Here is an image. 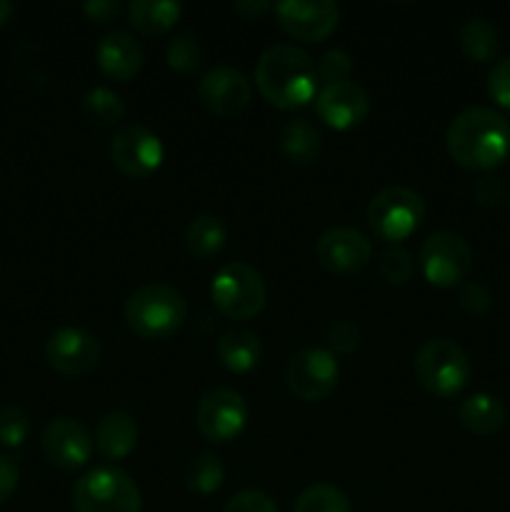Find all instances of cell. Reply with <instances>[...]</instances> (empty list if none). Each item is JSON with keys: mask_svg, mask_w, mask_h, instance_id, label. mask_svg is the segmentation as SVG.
Listing matches in <instances>:
<instances>
[{"mask_svg": "<svg viewBox=\"0 0 510 512\" xmlns=\"http://www.w3.org/2000/svg\"><path fill=\"white\" fill-rule=\"evenodd\" d=\"M458 303H460V308L465 310V313L483 315L485 310L490 308V303H493V295H490V290L485 288V285L465 283L463 288H460Z\"/></svg>", "mask_w": 510, "mask_h": 512, "instance_id": "d590c367", "label": "cell"}, {"mask_svg": "<svg viewBox=\"0 0 510 512\" xmlns=\"http://www.w3.org/2000/svg\"><path fill=\"white\" fill-rule=\"evenodd\" d=\"M140 438L138 423L130 413L125 410H113L105 415L95 428L93 445L105 460H125L135 450Z\"/></svg>", "mask_w": 510, "mask_h": 512, "instance_id": "d6986e66", "label": "cell"}, {"mask_svg": "<svg viewBox=\"0 0 510 512\" xmlns=\"http://www.w3.org/2000/svg\"><path fill=\"white\" fill-rule=\"evenodd\" d=\"M450 158L470 170H490L510 153V123L503 113L485 105L455 115L445 133Z\"/></svg>", "mask_w": 510, "mask_h": 512, "instance_id": "6da1fadb", "label": "cell"}, {"mask_svg": "<svg viewBox=\"0 0 510 512\" xmlns=\"http://www.w3.org/2000/svg\"><path fill=\"white\" fill-rule=\"evenodd\" d=\"M508 410L503 400L490 393H475L465 398L458 408V420L468 433L473 435H493L505 425Z\"/></svg>", "mask_w": 510, "mask_h": 512, "instance_id": "7402d4cb", "label": "cell"}, {"mask_svg": "<svg viewBox=\"0 0 510 512\" xmlns=\"http://www.w3.org/2000/svg\"><path fill=\"white\" fill-rule=\"evenodd\" d=\"M165 60L175 73H195L203 65V45L195 35L180 33L165 45Z\"/></svg>", "mask_w": 510, "mask_h": 512, "instance_id": "f1b7e54d", "label": "cell"}, {"mask_svg": "<svg viewBox=\"0 0 510 512\" xmlns=\"http://www.w3.org/2000/svg\"><path fill=\"white\" fill-rule=\"evenodd\" d=\"M75 512H143V495L125 470L93 468L73 485Z\"/></svg>", "mask_w": 510, "mask_h": 512, "instance_id": "5b68a950", "label": "cell"}, {"mask_svg": "<svg viewBox=\"0 0 510 512\" xmlns=\"http://www.w3.org/2000/svg\"><path fill=\"white\" fill-rule=\"evenodd\" d=\"M473 193L483 205H495L503 198V183H500V178H480Z\"/></svg>", "mask_w": 510, "mask_h": 512, "instance_id": "f35d334b", "label": "cell"}, {"mask_svg": "<svg viewBox=\"0 0 510 512\" xmlns=\"http://www.w3.org/2000/svg\"><path fill=\"white\" fill-rule=\"evenodd\" d=\"M250 408L240 393L230 388H215L203 395L195 410V425L208 443L228 445L245 430Z\"/></svg>", "mask_w": 510, "mask_h": 512, "instance_id": "30bf717a", "label": "cell"}, {"mask_svg": "<svg viewBox=\"0 0 510 512\" xmlns=\"http://www.w3.org/2000/svg\"><path fill=\"white\" fill-rule=\"evenodd\" d=\"M143 45L125 30H113L103 35L95 48V63L108 78L130 80L143 68Z\"/></svg>", "mask_w": 510, "mask_h": 512, "instance_id": "ac0fdd59", "label": "cell"}, {"mask_svg": "<svg viewBox=\"0 0 510 512\" xmlns=\"http://www.w3.org/2000/svg\"><path fill=\"white\" fill-rule=\"evenodd\" d=\"M255 85L275 108H300L318 95V65L298 45H270L255 65Z\"/></svg>", "mask_w": 510, "mask_h": 512, "instance_id": "7a4b0ae2", "label": "cell"}, {"mask_svg": "<svg viewBox=\"0 0 510 512\" xmlns=\"http://www.w3.org/2000/svg\"><path fill=\"white\" fill-rule=\"evenodd\" d=\"M13 3L10 0H0V25L8 23L10 18H13Z\"/></svg>", "mask_w": 510, "mask_h": 512, "instance_id": "60d3db41", "label": "cell"}, {"mask_svg": "<svg viewBox=\"0 0 510 512\" xmlns=\"http://www.w3.org/2000/svg\"><path fill=\"white\" fill-rule=\"evenodd\" d=\"M103 358L100 340L93 333L75 325H63L55 333H50L45 343V360L50 368L68 378H80V375L93 373Z\"/></svg>", "mask_w": 510, "mask_h": 512, "instance_id": "7c38bea8", "label": "cell"}, {"mask_svg": "<svg viewBox=\"0 0 510 512\" xmlns=\"http://www.w3.org/2000/svg\"><path fill=\"white\" fill-rule=\"evenodd\" d=\"M20 483V468L13 458L0 453V503L10 498L15 493Z\"/></svg>", "mask_w": 510, "mask_h": 512, "instance_id": "8d00e7d4", "label": "cell"}, {"mask_svg": "<svg viewBox=\"0 0 510 512\" xmlns=\"http://www.w3.org/2000/svg\"><path fill=\"white\" fill-rule=\"evenodd\" d=\"M315 113L328 128L350 130L368 118L370 95L355 80L323 85L315 95Z\"/></svg>", "mask_w": 510, "mask_h": 512, "instance_id": "e0dca14e", "label": "cell"}, {"mask_svg": "<svg viewBox=\"0 0 510 512\" xmlns=\"http://www.w3.org/2000/svg\"><path fill=\"white\" fill-rule=\"evenodd\" d=\"M340 383V365L325 348H305L290 358L285 385L303 403H323Z\"/></svg>", "mask_w": 510, "mask_h": 512, "instance_id": "9c48e42d", "label": "cell"}, {"mask_svg": "<svg viewBox=\"0 0 510 512\" xmlns=\"http://www.w3.org/2000/svg\"><path fill=\"white\" fill-rule=\"evenodd\" d=\"M83 113L100 128H113L125 120V103L115 90L100 85L83 95Z\"/></svg>", "mask_w": 510, "mask_h": 512, "instance_id": "484cf974", "label": "cell"}, {"mask_svg": "<svg viewBox=\"0 0 510 512\" xmlns=\"http://www.w3.org/2000/svg\"><path fill=\"white\" fill-rule=\"evenodd\" d=\"M110 160L123 175L148 178L165 160L163 140L140 123L123 125L110 140Z\"/></svg>", "mask_w": 510, "mask_h": 512, "instance_id": "8fae6325", "label": "cell"}, {"mask_svg": "<svg viewBox=\"0 0 510 512\" xmlns=\"http://www.w3.org/2000/svg\"><path fill=\"white\" fill-rule=\"evenodd\" d=\"M278 25L290 38L320 43L340 23V5L333 0H283L275 5Z\"/></svg>", "mask_w": 510, "mask_h": 512, "instance_id": "4fadbf2b", "label": "cell"}, {"mask_svg": "<svg viewBox=\"0 0 510 512\" xmlns=\"http://www.w3.org/2000/svg\"><path fill=\"white\" fill-rule=\"evenodd\" d=\"M40 445H43V455L48 458V463L60 470H78L88 465L95 448L93 435L75 418L50 420L40 435Z\"/></svg>", "mask_w": 510, "mask_h": 512, "instance_id": "2e32d148", "label": "cell"}, {"mask_svg": "<svg viewBox=\"0 0 510 512\" xmlns=\"http://www.w3.org/2000/svg\"><path fill=\"white\" fill-rule=\"evenodd\" d=\"M420 270L425 280L438 288H455L468 278L473 268V250L463 235L453 230H438L420 245Z\"/></svg>", "mask_w": 510, "mask_h": 512, "instance_id": "ba28073f", "label": "cell"}, {"mask_svg": "<svg viewBox=\"0 0 510 512\" xmlns=\"http://www.w3.org/2000/svg\"><path fill=\"white\" fill-rule=\"evenodd\" d=\"M325 340H328L330 353L350 355L360 348V328L350 320H335L325 333Z\"/></svg>", "mask_w": 510, "mask_h": 512, "instance_id": "d6a6232c", "label": "cell"}, {"mask_svg": "<svg viewBox=\"0 0 510 512\" xmlns=\"http://www.w3.org/2000/svg\"><path fill=\"white\" fill-rule=\"evenodd\" d=\"M215 353H218V360L223 363L225 370L245 375L260 365V360H263V345H260L258 335L250 333V330L228 328L218 338Z\"/></svg>", "mask_w": 510, "mask_h": 512, "instance_id": "ffe728a7", "label": "cell"}, {"mask_svg": "<svg viewBox=\"0 0 510 512\" xmlns=\"http://www.w3.org/2000/svg\"><path fill=\"white\" fill-rule=\"evenodd\" d=\"M315 258L330 273L353 275L368 268L373 260V245L360 230L340 225V228H330L328 233L320 235V240L315 243Z\"/></svg>", "mask_w": 510, "mask_h": 512, "instance_id": "9a60e30c", "label": "cell"}, {"mask_svg": "<svg viewBox=\"0 0 510 512\" xmlns=\"http://www.w3.org/2000/svg\"><path fill=\"white\" fill-rule=\"evenodd\" d=\"M350 73H353V58L350 53L340 48H330L320 55L318 60V78L320 83L335 85L350 80Z\"/></svg>", "mask_w": 510, "mask_h": 512, "instance_id": "1f68e13d", "label": "cell"}, {"mask_svg": "<svg viewBox=\"0 0 510 512\" xmlns=\"http://www.w3.org/2000/svg\"><path fill=\"white\" fill-rule=\"evenodd\" d=\"M458 43H460V50H463L470 60L485 63V60H493L495 55H498L500 35H498V28H495L490 20L470 18L460 25Z\"/></svg>", "mask_w": 510, "mask_h": 512, "instance_id": "d4e9b609", "label": "cell"}, {"mask_svg": "<svg viewBox=\"0 0 510 512\" xmlns=\"http://www.w3.org/2000/svg\"><path fill=\"white\" fill-rule=\"evenodd\" d=\"M415 378L435 398H455L470 383V358L455 340L433 338L415 353Z\"/></svg>", "mask_w": 510, "mask_h": 512, "instance_id": "277c9868", "label": "cell"}, {"mask_svg": "<svg viewBox=\"0 0 510 512\" xmlns=\"http://www.w3.org/2000/svg\"><path fill=\"white\" fill-rule=\"evenodd\" d=\"M488 93L495 103L510 110V55L508 58L498 60V63L490 68Z\"/></svg>", "mask_w": 510, "mask_h": 512, "instance_id": "e575fe53", "label": "cell"}, {"mask_svg": "<svg viewBox=\"0 0 510 512\" xmlns=\"http://www.w3.org/2000/svg\"><path fill=\"white\" fill-rule=\"evenodd\" d=\"M83 13L88 15L93 23H110L123 13V5L118 0H88L83 5Z\"/></svg>", "mask_w": 510, "mask_h": 512, "instance_id": "74e56055", "label": "cell"}, {"mask_svg": "<svg viewBox=\"0 0 510 512\" xmlns=\"http://www.w3.org/2000/svg\"><path fill=\"white\" fill-rule=\"evenodd\" d=\"M125 325L143 340H168L188 318V300L168 283H148L125 300Z\"/></svg>", "mask_w": 510, "mask_h": 512, "instance_id": "3957f363", "label": "cell"}, {"mask_svg": "<svg viewBox=\"0 0 510 512\" xmlns=\"http://www.w3.org/2000/svg\"><path fill=\"white\" fill-rule=\"evenodd\" d=\"M280 153L295 165H315L323 153V135L308 118L288 120L280 130Z\"/></svg>", "mask_w": 510, "mask_h": 512, "instance_id": "44dd1931", "label": "cell"}, {"mask_svg": "<svg viewBox=\"0 0 510 512\" xmlns=\"http://www.w3.org/2000/svg\"><path fill=\"white\" fill-rule=\"evenodd\" d=\"M228 243V228L218 215H198L188 223L185 230V250L193 258H213Z\"/></svg>", "mask_w": 510, "mask_h": 512, "instance_id": "cb8c5ba5", "label": "cell"}, {"mask_svg": "<svg viewBox=\"0 0 510 512\" xmlns=\"http://www.w3.org/2000/svg\"><path fill=\"white\" fill-rule=\"evenodd\" d=\"M378 273L388 285H405L415 273V258L410 250L400 245H390L380 253Z\"/></svg>", "mask_w": 510, "mask_h": 512, "instance_id": "f546056e", "label": "cell"}, {"mask_svg": "<svg viewBox=\"0 0 510 512\" xmlns=\"http://www.w3.org/2000/svg\"><path fill=\"white\" fill-rule=\"evenodd\" d=\"M198 98L205 110L218 118H235L243 113L253 98V85L248 75L233 65H218L208 70L198 83Z\"/></svg>", "mask_w": 510, "mask_h": 512, "instance_id": "5bb4252c", "label": "cell"}, {"mask_svg": "<svg viewBox=\"0 0 510 512\" xmlns=\"http://www.w3.org/2000/svg\"><path fill=\"white\" fill-rule=\"evenodd\" d=\"M125 13H128L130 25L143 35H163L175 28L183 8L175 0H133Z\"/></svg>", "mask_w": 510, "mask_h": 512, "instance_id": "603a6c76", "label": "cell"}, {"mask_svg": "<svg viewBox=\"0 0 510 512\" xmlns=\"http://www.w3.org/2000/svg\"><path fill=\"white\" fill-rule=\"evenodd\" d=\"M30 435V418L23 408L5 405L0 408V445L20 448Z\"/></svg>", "mask_w": 510, "mask_h": 512, "instance_id": "4dcf8cb0", "label": "cell"}, {"mask_svg": "<svg viewBox=\"0 0 510 512\" xmlns=\"http://www.w3.org/2000/svg\"><path fill=\"white\" fill-rule=\"evenodd\" d=\"M210 298H213L215 308L225 318L250 320L263 313L268 290H265L263 275L253 265L233 260V263H225L213 275V280H210Z\"/></svg>", "mask_w": 510, "mask_h": 512, "instance_id": "8992f818", "label": "cell"}, {"mask_svg": "<svg viewBox=\"0 0 510 512\" xmlns=\"http://www.w3.org/2000/svg\"><path fill=\"white\" fill-rule=\"evenodd\" d=\"M293 512H353L348 495L330 483H315L295 500Z\"/></svg>", "mask_w": 510, "mask_h": 512, "instance_id": "4316f807", "label": "cell"}, {"mask_svg": "<svg viewBox=\"0 0 510 512\" xmlns=\"http://www.w3.org/2000/svg\"><path fill=\"white\" fill-rule=\"evenodd\" d=\"M425 220V200L405 185H388L368 203V225L375 238L390 245L410 238Z\"/></svg>", "mask_w": 510, "mask_h": 512, "instance_id": "52a82bcc", "label": "cell"}, {"mask_svg": "<svg viewBox=\"0 0 510 512\" xmlns=\"http://www.w3.org/2000/svg\"><path fill=\"white\" fill-rule=\"evenodd\" d=\"M223 480V463H220V458H215L210 453H203L190 460L188 470H185V485L198 495H213L215 490H220Z\"/></svg>", "mask_w": 510, "mask_h": 512, "instance_id": "83f0119b", "label": "cell"}, {"mask_svg": "<svg viewBox=\"0 0 510 512\" xmlns=\"http://www.w3.org/2000/svg\"><path fill=\"white\" fill-rule=\"evenodd\" d=\"M233 8L243 15H260V13H265V10L275 8V5L265 3V0H258V3H248V0H243V3H235Z\"/></svg>", "mask_w": 510, "mask_h": 512, "instance_id": "ab89813d", "label": "cell"}, {"mask_svg": "<svg viewBox=\"0 0 510 512\" xmlns=\"http://www.w3.org/2000/svg\"><path fill=\"white\" fill-rule=\"evenodd\" d=\"M223 512H278V505L263 490H240L225 503Z\"/></svg>", "mask_w": 510, "mask_h": 512, "instance_id": "836d02e7", "label": "cell"}]
</instances>
